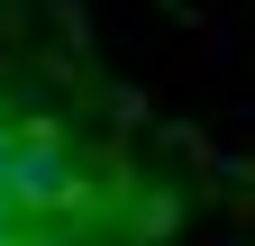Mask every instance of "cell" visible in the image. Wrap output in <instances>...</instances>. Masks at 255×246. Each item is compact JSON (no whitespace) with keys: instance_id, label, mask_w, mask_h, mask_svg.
<instances>
[{"instance_id":"cell-1","label":"cell","mask_w":255,"mask_h":246,"mask_svg":"<svg viewBox=\"0 0 255 246\" xmlns=\"http://www.w3.org/2000/svg\"><path fill=\"white\" fill-rule=\"evenodd\" d=\"M9 173H18V137L0 128V192H9Z\"/></svg>"},{"instance_id":"cell-3","label":"cell","mask_w":255,"mask_h":246,"mask_svg":"<svg viewBox=\"0 0 255 246\" xmlns=\"http://www.w3.org/2000/svg\"><path fill=\"white\" fill-rule=\"evenodd\" d=\"M0 246H9V237H0Z\"/></svg>"},{"instance_id":"cell-2","label":"cell","mask_w":255,"mask_h":246,"mask_svg":"<svg viewBox=\"0 0 255 246\" xmlns=\"http://www.w3.org/2000/svg\"><path fill=\"white\" fill-rule=\"evenodd\" d=\"M0 237H9V192H0Z\"/></svg>"}]
</instances>
